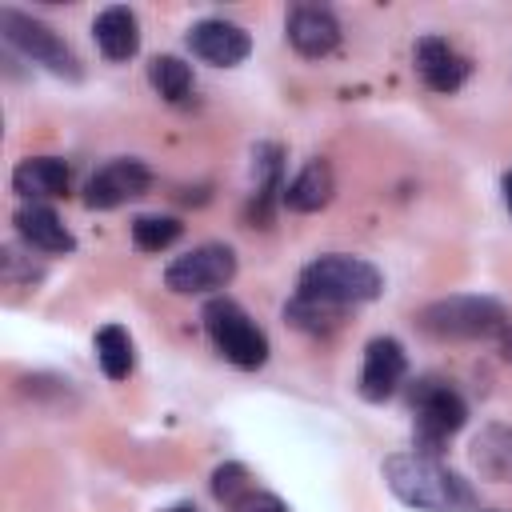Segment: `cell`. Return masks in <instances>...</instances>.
Segmentation results:
<instances>
[{
  "label": "cell",
  "instance_id": "1",
  "mask_svg": "<svg viewBox=\"0 0 512 512\" xmlns=\"http://www.w3.org/2000/svg\"><path fill=\"white\" fill-rule=\"evenodd\" d=\"M384 480L416 512H472L476 492L464 476L444 468L436 456L424 452H396L384 460Z\"/></svg>",
  "mask_w": 512,
  "mask_h": 512
},
{
  "label": "cell",
  "instance_id": "2",
  "mask_svg": "<svg viewBox=\"0 0 512 512\" xmlns=\"http://www.w3.org/2000/svg\"><path fill=\"white\" fill-rule=\"evenodd\" d=\"M384 288L380 272L360 260V256H344V252H328V256H316L304 272H300V296H312V300H324V304H336V308H348V304H364V300H376Z\"/></svg>",
  "mask_w": 512,
  "mask_h": 512
},
{
  "label": "cell",
  "instance_id": "3",
  "mask_svg": "<svg viewBox=\"0 0 512 512\" xmlns=\"http://www.w3.org/2000/svg\"><path fill=\"white\" fill-rule=\"evenodd\" d=\"M420 328L436 340H488L512 328V316L492 296H444L420 308Z\"/></svg>",
  "mask_w": 512,
  "mask_h": 512
},
{
  "label": "cell",
  "instance_id": "4",
  "mask_svg": "<svg viewBox=\"0 0 512 512\" xmlns=\"http://www.w3.org/2000/svg\"><path fill=\"white\" fill-rule=\"evenodd\" d=\"M204 328L216 344V352L236 368H260L268 360V336L256 328V320L228 296H216L204 304Z\"/></svg>",
  "mask_w": 512,
  "mask_h": 512
},
{
  "label": "cell",
  "instance_id": "5",
  "mask_svg": "<svg viewBox=\"0 0 512 512\" xmlns=\"http://www.w3.org/2000/svg\"><path fill=\"white\" fill-rule=\"evenodd\" d=\"M412 436H416V452L424 456H440V448L448 444V436H456L468 420V404L460 400L456 388L440 384V380H420L412 388Z\"/></svg>",
  "mask_w": 512,
  "mask_h": 512
},
{
  "label": "cell",
  "instance_id": "6",
  "mask_svg": "<svg viewBox=\"0 0 512 512\" xmlns=\"http://www.w3.org/2000/svg\"><path fill=\"white\" fill-rule=\"evenodd\" d=\"M0 32H4V40H8L20 56H28L32 64H44V68L56 72V76L80 80V60L72 56V48H68L48 24H40V20H32V16L16 12V8H0Z\"/></svg>",
  "mask_w": 512,
  "mask_h": 512
},
{
  "label": "cell",
  "instance_id": "7",
  "mask_svg": "<svg viewBox=\"0 0 512 512\" xmlns=\"http://www.w3.org/2000/svg\"><path fill=\"white\" fill-rule=\"evenodd\" d=\"M236 276V252L228 244H200L184 256H176L164 268V284L176 296H196V292H216Z\"/></svg>",
  "mask_w": 512,
  "mask_h": 512
},
{
  "label": "cell",
  "instance_id": "8",
  "mask_svg": "<svg viewBox=\"0 0 512 512\" xmlns=\"http://www.w3.org/2000/svg\"><path fill=\"white\" fill-rule=\"evenodd\" d=\"M152 188V172L144 160H132V156H120V160H108L104 168H96L84 184V204L88 208H120L136 196H144Z\"/></svg>",
  "mask_w": 512,
  "mask_h": 512
},
{
  "label": "cell",
  "instance_id": "9",
  "mask_svg": "<svg viewBox=\"0 0 512 512\" xmlns=\"http://www.w3.org/2000/svg\"><path fill=\"white\" fill-rule=\"evenodd\" d=\"M404 372H408V360H404L400 340H392V336L368 340V348H364V368H360V396L372 400V404L388 400V396L400 388Z\"/></svg>",
  "mask_w": 512,
  "mask_h": 512
},
{
  "label": "cell",
  "instance_id": "10",
  "mask_svg": "<svg viewBox=\"0 0 512 512\" xmlns=\"http://www.w3.org/2000/svg\"><path fill=\"white\" fill-rule=\"evenodd\" d=\"M188 48L192 56H200L204 64H216V68H232L240 64L248 52H252V40L240 24L232 20H200L188 28Z\"/></svg>",
  "mask_w": 512,
  "mask_h": 512
},
{
  "label": "cell",
  "instance_id": "11",
  "mask_svg": "<svg viewBox=\"0 0 512 512\" xmlns=\"http://www.w3.org/2000/svg\"><path fill=\"white\" fill-rule=\"evenodd\" d=\"M416 72H420V80L432 92H444L448 96V92H456L468 80L472 64L444 36H420L416 40Z\"/></svg>",
  "mask_w": 512,
  "mask_h": 512
},
{
  "label": "cell",
  "instance_id": "12",
  "mask_svg": "<svg viewBox=\"0 0 512 512\" xmlns=\"http://www.w3.org/2000/svg\"><path fill=\"white\" fill-rule=\"evenodd\" d=\"M288 44H292L300 56L320 60V56H328V52L340 44V24H336V16H332L328 8H320V4H300V8L288 12Z\"/></svg>",
  "mask_w": 512,
  "mask_h": 512
},
{
  "label": "cell",
  "instance_id": "13",
  "mask_svg": "<svg viewBox=\"0 0 512 512\" xmlns=\"http://www.w3.org/2000/svg\"><path fill=\"white\" fill-rule=\"evenodd\" d=\"M12 224H16L20 240H24L28 248H36V252L68 256V252L76 248L72 232L64 228V220H60V216H56V212H52L48 204H24V208H16Z\"/></svg>",
  "mask_w": 512,
  "mask_h": 512
},
{
  "label": "cell",
  "instance_id": "14",
  "mask_svg": "<svg viewBox=\"0 0 512 512\" xmlns=\"http://www.w3.org/2000/svg\"><path fill=\"white\" fill-rule=\"evenodd\" d=\"M12 192L24 196L28 204L64 196L68 192V164L56 156H28L12 168Z\"/></svg>",
  "mask_w": 512,
  "mask_h": 512
},
{
  "label": "cell",
  "instance_id": "15",
  "mask_svg": "<svg viewBox=\"0 0 512 512\" xmlns=\"http://www.w3.org/2000/svg\"><path fill=\"white\" fill-rule=\"evenodd\" d=\"M92 36H96V48L104 52V60H128L140 48V20L132 8L112 4L92 20Z\"/></svg>",
  "mask_w": 512,
  "mask_h": 512
},
{
  "label": "cell",
  "instance_id": "16",
  "mask_svg": "<svg viewBox=\"0 0 512 512\" xmlns=\"http://www.w3.org/2000/svg\"><path fill=\"white\" fill-rule=\"evenodd\" d=\"M472 468L484 480L512 484V424H484L472 436Z\"/></svg>",
  "mask_w": 512,
  "mask_h": 512
},
{
  "label": "cell",
  "instance_id": "17",
  "mask_svg": "<svg viewBox=\"0 0 512 512\" xmlns=\"http://www.w3.org/2000/svg\"><path fill=\"white\" fill-rule=\"evenodd\" d=\"M332 192H336L332 164H328V160H308V164L292 176V184L284 188L280 200H284L292 212H320V208L332 200Z\"/></svg>",
  "mask_w": 512,
  "mask_h": 512
},
{
  "label": "cell",
  "instance_id": "18",
  "mask_svg": "<svg viewBox=\"0 0 512 512\" xmlns=\"http://www.w3.org/2000/svg\"><path fill=\"white\" fill-rule=\"evenodd\" d=\"M284 320H288L292 328L308 332V336H328V332H336V328L344 324V308L296 292V296L284 304Z\"/></svg>",
  "mask_w": 512,
  "mask_h": 512
},
{
  "label": "cell",
  "instance_id": "19",
  "mask_svg": "<svg viewBox=\"0 0 512 512\" xmlns=\"http://www.w3.org/2000/svg\"><path fill=\"white\" fill-rule=\"evenodd\" d=\"M96 360H100L108 380H124L132 372V360H136L132 356V336L120 324H104L96 332Z\"/></svg>",
  "mask_w": 512,
  "mask_h": 512
},
{
  "label": "cell",
  "instance_id": "20",
  "mask_svg": "<svg viewBox=\"0 0 512 512\" xmlns=\"http://www.w3.org/2000/svg\"><path fill=\"white\" fill-rule=\"evenodd\" d=\"M148 80H152V88H156L164 100H172V104L192 92V68H188L180 56H156V60L148 64Z\"/></svg>",
  "mask_w": 512,
  "mask_h": 512
},
{
  "label": "cell",
  "instance_id": "21",
  "mask_svg": "<svg viewBox=\"0 0 512 512\" xmlns=\"http://www.w3.org/2000/svg\"><path fill=\"white\" fill-rule=\"evenodd\" d=\"M180 220H172V216H136L132 220V244L140 248V252H164L168 244H176L180 240Z\"/></svg>",
  "mask_w": 512,
  "mask_h": 512
},
{
  "label": "cell",
  "instance_id": "22",
  "mask_svg": "<svg viewBox=\"0 0 512 512\" xmlns=\"http://www.w3.org/2000/svg\"><path fill=\"white\" fill-rule=\"evenodd\" d=\"M248 492H252V476H248V468H244V464L228 460V464H220V468L212 472V496H216L224 508L240 504Z\"/></svg>",
  "mask_w": 512,
  "mask_h": 512
},
{
  "label": "cell",
  "instance_id": "23",
  "mask_svg": "<svg viewBox=\"0 0 512 512\" xmlns=\"http://www.w3.org/2000/svg\"><path fill=\"white\" fill-rule=\"evenodd\" d=\"M0 276L8 284H32V280H40V268L36 264H24V252L8 244L4 256H0Z\"/></svg>",
  "mask_w": 512,
  "mask_h": 512
},
{
  "label": "cell",
  "instance_id": "24",
  "mask_svg": "<svg viewBox=\"0 0 512 512\" xmlns=\"http://www.w3.org/2000/svg\"><path fill=\"white\" fill-rule=\"evenodd\" d=\"M228 512H288L284 508V500L280 496H272V492H260V488H252L240 504H232Z\"/></svg>",
  "mask_w": 512,
  "mask_h": 512
},
{
  "label": "cell",
  "instance_id": "25",
  "mask_svg": "<svg viewBox=\"0 0 512 512\" xmlns=\"http://www.w3.org/2000/svg\"><path fill=\"white\" fill-rule=\"evenodd\" d=\"M500 356H504V360H512V328H508V332H500Z\"/></svg>",
  "mask_w": 512,
  "mask_h": 512
},
{
  "label": "cell",
  "instance_id": "26",
  "mask_svg": "<svg viewBox=\"0 0 512 512\" xmlns=\"http://www.w3.org/2000/svg\"><path fill=\"white\" fill-rule=\"evenodd\" d=\"M504 204H508V208H512V172H508V176H504Z\"/></svg>",
  "mask_w": 512,
  "mask_h": 512
},
{
  "label": "cell",
  "instance_id": "27",
  "mask_svg": "<svg viewBox=\"0 0 512 512\" xmlns=\"http://www.w3.org/2000/svg\"><path fill=\"white\" fill-rule=\"evenodd\" d=\"M168 512H196V508H188V504H176V508H168Z\"/></svg>",
  "mask_w": 512,
  "mask_h": 512
}]
</instances>
